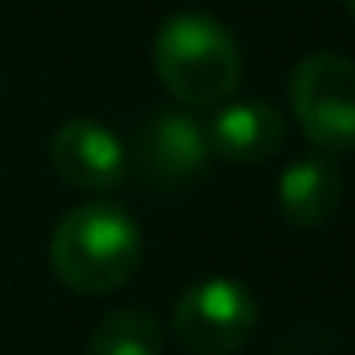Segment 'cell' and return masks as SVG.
<instances>
[{
    "label": "cell",
    "instance_id": "obj_1",
    "mask_svg": "<svg viewBox=\"0 0 355 355\" xmlns=\"http://www.w3.org/2000/svg\"><path fill=\"white\" fill-rule=\"evenodd\" d=\"M142 230L117 201H84L51 234V268L71 293L105 297L134 280Z\"/></svg>",
    "mask_w": 355,
    "mask_h": 355
},
{
    "label": "cell",
    "instance_id": "obj_2",
    "mask_svg": "<svg viewBox=\"0 0 355 355\" xmlns=\"http://www.w3.org/2000/svg\"><path fill=\"white\" fill-rule=\"evenodd\" d=\"M159 84L193 109H209L234 96L243 84V55L234 34L205 13H175L155 34Z\"/></svg>",
    "mask_w": 355,
    "mask_h": 355
},
{
    "label": "cell",
    "instance_id": "obj_3",
    "mask_svg": "<svg viewBox=\"0 0 355 355\" xmlns=\"http://www.w3.org/2000/svg\"><path fill=\"white\" fill-rule=\"evenodd\" d=\"M301 134L322 150H355V59L334 51L305 55L288 76Z\"/></svg>",
    "mask_w": 355,
    "mask_h": 355
},
{
    "label": "cell",
    "instance_id": "obj_4",
    "mask_svg": "<svg viewBox=\"0 0 355 355\" xmlns=\"http://www.w3.org/2000/svg\"><path fill=\"white\" fill-rule=\"evenodd\" d=\"M259 305L247 284L230 276L197 280L180 293L171 313V334L189 355H234L255 330Z\"/></svg>",
    "mask_w": 355,
    "mask_h": 355
},
{
    "label": "cell",
    "instance_id": "obj_5",
    "mask_svg": "<svg viewBox=\"0 0 355 355\" xmlns=\"http://www.w3.org/2000/svg\"><path fill=\"white\" fill-rule=\"evenodd\" d=\"M51 167L59 171V180L80 189V193H109L125 180V146L121 138L92 121V117H76L63 121L59 134L51 138Z\"/></svg>",
    "mask_w": 355,
    "mask_h": 355
},
{
    "label": "cell",
    "instance_id": "obj_6",
    "mask_svg": "<svg viewBox=\"0 0 355 355\" xmlns=\"http://www.w3.org/2000/svg\"><path fill=\"white\" fill-rule=\"evenodd\" d=\"M209 134L197 117L189 113H159L150 117V125L142 130L138 138V150H134V167L146 184L155 189H175L193 180V175L205 171L209 163Z\"/></svg>",
    "mask_w": 355,
    "mask_h": 355
},
{
    "label": "cell",
    "instance_id": "obj_7",
    "mask_svg": "<svg viewBox=\"0 0 355 355\" xmlns=\"http://www.w3.org/2000/svg\"><path fill=\"white\" fill-rule=\"evenodd\" d=\"M209 150L226 163H263L284 142V117L268 101H230L209 121Z\"/></svg>",
    "mask_w": 355,
    "mask_h": 355
},
{
    "label": "cell",
    "instance_id": "obj_8",
    "mask_svg": "<svg viewBox=\"0 0 355 355\" xmlns=\"http://www.w3.org/2000/svg\"><path fill=\"white\" fill-rule=\"evenodd\" d=\"M276 201H280V214L293 222V226H322L338 214V201H343V175L334 171L330 159L322 155H301L293 159L284 171H280V184H276Z\"/></svg>",
    "mask_w": 355,
    "mask_h": 355
},
{
    "label": "cell",
    "instance_id": "obj_9",
    "mask_svg": "<svg viewBox=\"0 0 355 355\" xmlns=\"http://www.w3.org/2000/svg\"><path fill=\"white\" fill-rule=\"evenodd\" d=\"M88 355H163V326L146 309H113L92 326Z\"/></svg>",
    "mask_w": 355,
    "mask_h": 355
},
{
    "label": "cell",
    "instance_id": "obj_10",
    "mask_svg": "<svg viewBox=\"0 0 355 355\" xmlns=\"http://www.w3.org/2000/svg\"><path fill=\"white\" fill-rule=\"evenodd\" d=\"M347 13H351V21H355V0H347Z\"/></svg>",
    "mask_w": 355,
    "mask_h": 355
}]
</instances>
